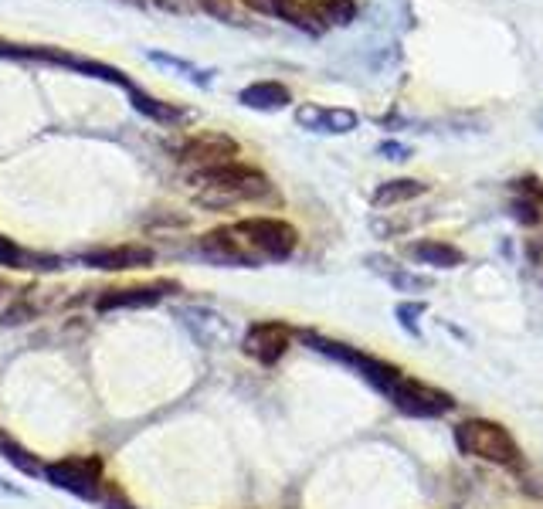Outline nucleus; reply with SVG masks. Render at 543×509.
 Wrapping results in <instances>:
<instances>
[{
    "mask_svg": "<svg viewBox=\"0 0 543 509\" xmlns=\"http://www.w3.org/2000/svg\"><path fill=\"white\" fill-rule=\"evenodd\" d=\"M191 184L197 187L194 201L208 211H228L235 204L245 201H262L272 194V180L262 170L248 167V163H224V167L201 170L191 174Z\"/></svg>",
    "mask_w": 543,
    "mask_h": 509,
    "instance_id": "nucleus-1",
    "label": "nucleus"
},
{
    "mask_svg": "<svg viewBox=\"0 0 543 509\" xmlns=\"http://www.w3.org/2000/svg\"><path fill=\"white\" fill-rule=\"evenodd\" d=\"M455 445L469 459H482L503 465V469H523V448L516 445V438L506 431L499 421L489 418H469L462 425H455Z\"/></svg>",
    "mask_w": 543,
    "mask_h": 509,
    "instance_id": "nucleus-2",
    "label": "nucleus"
},
{
    "mask_svg": "<svg viewBox=\"0 0 543 509\" xmlns=\"http://www.w3.org/2000/svg\"><path fill=\"white\" fill-rule=\"evenodd\" d=\"M303 340H306L309 350L323 353V357H330V360H336V364L350 367L353 374H360V381H367L377 394H384V398L398 387V381L404 377L401 367L387 364V360H381V357H370V353L350 347V343L326 340V336H320V333H303Z\"/></svg>",
    "mask_w": 543,
    "mask_h": 509,
    "instance_id": "nucleus-3",
    "label": "nucleus"
},
{
    "mask_svg": "<svg viewBox=\"0 0 543 509\" xmlns=\"http://www.w3.org/2000/svg\"><path fill=\"white\" fill-rule=\"evenodd\" d=\"M106 465L99 455H65L45 465V482L51 489H62V493L85 499V503H96L102 493V482H106Z\"/></svg>",
    "mask_w": 543,
    "mask_h": 509,
    "instance_id": "nucleus-4",
    "label": "nucleus"
},
{
    "mask_svg": "<svg viewBox=\"0 0 543 509\" xmlns=\"http://www.w3.org/2000/svg\"><path fill=\"white\" fill-rule=\"evenodd\" d=\"M235 224L258 262H286L299 245V231L282 218H245Z\"/></svg>",
    "mask_w": 543,
    "mask_h": 509,
    "instance_id": "nucleus-5",
    "label": "nucleus"
},
{
    "mask_svg": "<svg viewBox=\"0 0 543 509\" xmlns=\"http://www.w3.org/2000/svg\"><path fill=\"white\" fill-rule=\"evenodd\" d=\"M387 401H391L401 414H408V418H445V414L455 411V404H459L452 394L442 391V387L425 384L408 374H404L398 387L387 394Z\"/></svg>",
    "mask_w": 543,
    "mask_h": 509,
    "instance_id": "nucleus-6",
    "label": "nucleus"
},
{
    "mask_svg": "<svg viewBox=\"0 0 543 509\" xmlns=\"http://www.w3.org/2000/svg\"><path fill=\"white\" fill-rule=\"evenodd\" d=\"M238 153H241V146H238L235 136L218 133V129H201V133L187 136L184 146H180V153H177V160L184 163L191 174H201V170L235 163Z\"/></svg>",
    "mask_w": 543,
    "mask_h": 509,
    "instance_id": "nucleus-7",
    "label": "nucleus"
},
{
    "mask_svg": "<svg viewBox=\"0 0 543 509\" xmlns=\"http://www.w3.org/2000/svg\"><path fill=\"white\" fill-rule=\"evenodd\" d=\"M292 347V330L279 319H265V323L248 326V333L241 336V353L248 360L262 367H275Z\"/></svg>",
    "mask_w": 543,
    "mask_h": 509,
    "instance_id": "nucleus-8",
    "label": "nucleus"
},
{
    "mask_svg": "<svg viewBox=\"0 0 543 509\" xmlns=\"http://www.w3.org/2000/svg\"><path fill=\"white\" fill-rule=\"evenodd\" d=\"M174 316L180 319V326L191 333V340L197 343V347H204V350L228 347L231 336H235L228 319H224L221 313H214V309H208V306H177Z\"/></svg>",
    "mask_w": 543,
    "mask_h": 509,
    "instance_id": "nucleus-9",
    "label": "nucleus"
},
{
    "mask_svg": "<svg viewBox=\"0 0 543 509\" xmlns=\"http://www.w3.org/2000/svg\"><path fill=\"white\" fill-rule=\"evenodd\" d=\"M48 62V65H65L79 75H89V79H99V82H109V85H119V89H133L129 75L123 68H112L106 62H96V58H82V55H72V51H58V48H28V62Z\"/></svg>",
    "mask_w": 543,
    "mask_h": 509,
    "instance_id": "nucleus-10",
    "label": "nucleus"
},
{
    "mask_svg": "<svg viewBox=\"0 0 543 509\" xmlns=\"http://www.w3.org/2000/svg\"><path fill=\"white\" fill-rule=\"evenodd\" d=\"M296 126L306 133L320 136H347L360 126V116L343 106H316V102H303L296 106Z\"/></svg>",
    "mask_w": 543,
    "mask_h": 509,
    "instance_id": "nucleus-11",
    "label": "nucleus"
},
{
    "mask_svg": "<svg viewBox=\"0 0 543 509\" xmlns=\"http://www.w3.org/2000/svg\"><path fill=\"white\" fill-rule=\"evenodd\" d=\"M85 269L99 272H133V269H150L157 262V252L150 245H116V248H92V252L79 255Z\"/></svg>",
    "mask_w": 543,
    "mask_h": 509,
    "instance_id": "nucleus-12",
    "label": "nucleus"
},
{
    "mask_svg": "<svg viewBox=\"0 0 543 509\" xmlns=\"http://www.w3.org/2000/svg\"><path fill=\"white\" fill-rule=\"evenodd\" d=\"M167 289H177L170 282H153V286H123L106 289L96 299V313H116V309H153L163 303Z\"/></svg>",
    "mask_w": 543,
    "mask_h": 509,
    "instance_id": "nucleus-13",
    "label": "nucleus"
},
{
    "mask_svg": "<svg viewBox=\"0 0 543 509\" xmlns=\"http://www.w3.org/2000/svg\"><path fill=\"white\" fill-rule=\"evenodd\" d=\"M258 14L279 17V21L292 24V28L306 31V34H323L326 28L320 24V17L313 11V0H241Z\"/></svg>",
    "mask_w": 543,
    "mask_h": 509,
    "instance_id": "nucleus-14",
    "label": "nucleus"
},
{
    "mask_svg": "<svg viewBox=\"0 0 543 509\" xmlns=\"http://www.w3.org/2000/svg\"><path fill=\"white\" fill-rule=\"evenodd\" d=\"M238 102L245 109H255V112H279L292 102V92H289V85L265 79V82L245 85V89L238 92Z\"/></svg>",
    "mask_w": 543,
    "mask_h": 509,
    "instance_id": "nucleus-15",
    "label": "nucleus"
},
{
    "mask_svg": "<svg viewBox=\"0 0 543 509\" xmlns=\"http://www.w3.org/2000/svg\"><path fill=\"white\" fill-rule=\"evenodd\" d=\"M408 258L418 265H432V269H459L465 265V252L448 241L438 238H425V241H411L408 245Z\"/></svg>",
    "mask_w": 543,
    "mask_h": 509,
    "instance_id": "nucleus-16",
    "label": "nucleus"
},
{
    "mask_svg": "<svg viewBox=\"0 0 543 509\" xmlns=\"http://www.w3.org/2000/svg\"><path fill=\"white\" fill-rule=\"evenodd\" d=\"M129 102H133V109L140 112V116L153 119V123H163V126H180L194 116L191 109H180L177 102H163L157 96H150V92L136 89V85L129 89Z\"/></svg>",
    "mask_w": 543,
    "mask_h": 509,
    "instance_id": "nucleus-17",
    "label": "nucleus"
},
{
    "mask_svg": "<svg viewBox=\"0 0 543 509\" xmlns=\"http://www.w3.org/2000/svg\"><path fill=\"white\" fill-rule=\"evenodd\" d=\"M421 194H428L425 180L398 177V180H384V184L370 194V204H374V207H394V204H404V201H415V197H421Z\"/></svg>",
    "mask_w": 543,
    "mask_h": 509,
    "instance_id": "nucleus-18",
    "label": "nucleus"
},
{
    "mask_svg": "<svg viewBox=\"0 0 543 509\" xmlns=\"http://www.w3.org/2000/svg\"><path fill=\"white\" fill-rule=\"evenodd\" d=\"M367 265L374 272H381L387 282H391L398 292H425V289H432V279H425V275H411V272H404L398 269V265L391 262V258H384V255H370L367 258Z\"/></svg>",
    "mask_w": 543,
    "mask_h": 509,
    "instance_id": "nucleus-19",
    "label": "nucleus"
},
{
    "mask_svg": "<svg viewBox=\"0 0 543 509\" xmlns=\"http://www.w3.org/2000/svg\"><path fill=\"white\" fill-rule=\"evenodd\" d=\"M0 459H4L7 465H14L21 476H28V479H38V476H45V465L38 462V455L28 452L21 442H14L11 435H4L0 431Z\"/></svg>",
    "mask_w": 543,
    "mask_h": 509,
    "instance_id": "nucleus-20",
    "label": "nucleus"
},
{
    "mask_svg": "<svg viewBox=\"0 0 543 509\" xmlns=\"http://www.w3.org/2000/svg\"><path fill=\"white\" fill-rule=\"evenodd\" d=\"M150 62L153 65H163V68H170V72H177V75H184L191 85H201V89H208L211 79H214V72L211 68H201V65H194V62H187V58H177V55H167V51H150Z\"/></svg>",
    "mask_w": 543,
    "mask_h": 509,
    "instance_id": "nucleus-21",
    "label": "nucleus"
},
{
    "mask_svg": "<svg viewBox=\"0 0 543 509\" xmlns=\"http://www.w3.org/2000/svg\"><path fill=\"white\" fill-rule=\"evenodd\" d=\"M313 11L323 28H347L357 17V4L353 0H313Z\"/></svg>",
    "mask_w": 543,
    "mask_h": 509,
    "instance_id": "nucleus-22",
    "label": "nucleus"
},
{
    "mask_svg": "<svg viewBox=\"0 0 543 509\" xmlns=\"http://www.w3.org/2000/svg\"><path fill=\"white\" fill-rule=\"evenodd\" d=\"M28 262H31V255L24 252L14 238L0 235V265H4V269H28Z\"/></svg>",
    "mask_w": 543,
    "mask_h": 509,
    "instance_id": "nucleus-23",
    "label": "nucleus"
},
{
    "mask_svg": "<svg viewBox=\"0 0 543 509\" xmlns=\"http://www.w3.org/2000/svg\"><path fill=\"white\" fill-rule=\"evenodd\" d=\"M418 316H425V303H398L394 306V319L404 326V333L408 336H421V326H418Z\"/></svg>",
    "mask_w": 543,
    "mask_h": 509,
    "instance_id": "nucleus-24",
    "label": "nucleus"
},
{
    "mask_svg": "<svg viewBox=\"0 0 543 509\" xmlns=\"http://www.w3.org/2000/svg\"><path fill=\"white\" fill-rule=\"evenodd\" d=\"M96 506H99V509H136V506L126 499L123 489L116 486V482H102V493H99V499H96Z\"/></svg>",
    "mask_w": 543,
    "mask_h": 509,
    "instance_id": "nucleus-25",
    "label": "nucleus"
},
{
    "mask_svg": "<svg viewBox=\"0 0 543 509\" xmlns=\"http://www.w3.org/2000/svg\"><path fill=\"white\" fill-rule=\"evenodd\" d=\"M513 191L523 194V201L543 204V184H540V177H520V180H513Z\"/></svg>",
    "mask_w": 543,
    "mask_h": 509,
    "instance_id": "nucleus-26",
    "label": "nucleus"
},
{
    "mask_svg": "<svg viewBox=\"0 0 543 509\" xmlns=\"http://www.w3.org/2000/svg\"><path fill=\"white\" fill-rule=\"evenodd\" d=\"M377 153H381L384 160H398V163L415 157V150H411L408 143H398V140H387V143H381V146H377Z\"/></svg>",
    "mask_w": 543,
    "mask_h": 509,
    "instance_id": "nucleus-27",
    "label": "nucleus"
},
{
    "mask_svg": "<svg viewBox=\"0 0 543 509\" xmlns=\"http://www.w3.org/2000/svg\"><path fill=\"white\" fill-rule=\"evenodd\" d=\"M28 319H34V306L14 303V306L4 309V319H0V323H4V326H21V323H28Z\"/></svg>",
    "mask_w": 543,
    "mask_h": 509,
    "instance_id": "nucleus-28",
    "label": "nucleus"
},
{
    "mask_svg": "<svg viewBox=\"0 0 543 509\" xmlns=\"http://www.w3.org/2000/svg\"><path fill=\"white\" fill-rule=\"evenodd\" d=\"M513 211H516V221H523V224H537L540 221V204L523 201V197H516V201H513Z\"/></svg>",
    "mask_w": 543,
    "mask_h": 509,
    "instance_id": "nucleus-29",
    "label": "nucleus"
},
{
    "mask_svg": "<svg viewBox=\"0 0 543 509\" xmlns=\"http://www.w3.org/2000/svg\"><path fill=\"white\" fill-rule=\"evenodd\" d=\"M0 493H7V496H17V499H24V489H17V486H7L4 479H0Z\"/></svg>",
    "mask_w": 543,
    "mask_h": 509,
    "instance_id": "nucleus-30",
    "label": "nucleus"
}]
</instances>
